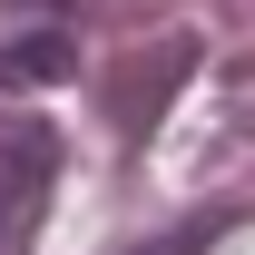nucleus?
<instances>
[{
	"instance_id": "1",
	"label": "nucleus",
	"mask_w": 255,
	"mask_h": 255,
	"mask_svg": "<svg viewBox=\"0 0 255 255\" xmlns=\"http://www.w3.org/2000/svg\"><path fill=\"white\" fill-rule=\"evenodd\" d=\"M49 177H59V137L39 118H10L0 128V255L30 246L39 206H49Z\"/></svg>"
},
{
	"instance_id": "2",
	"label": "nucleus",
	"mask_w": 255,
	"mask_h": 255,
	"mask_svg": "<svg viewBox=\"0 0 255 255\" xmlns=\"http://www.w3.org/2000/svg\"><path fill=\"white\" fill-rule=\"evenodd\" d=\"M39 79H69V39H59V30L0 39V89H39Z\"/></svg>"
},
{
	"instance_id": "3",
	"label": "nucleus",
	"mask_w": 255,
	"mask_h": 255,
	"mask_svg": "<svg viewBox=\"0 0 255 255\" xmlns=\"http://www.w3.org/2000/svg\"><path fill=\"white\" fill-rule=\"evenodd\" d=\"M206 236H216V216H196V226H177V236H167V246H147V255H196Z\"/></svg>"
},
{
	"instance_id": "4",
	"label": "nucleus",
	"mask_w": 255,
	"mask_h": 255,
	"mask_svg": "<svg viewBox=\"0 0 255 255\" xmlns=\"http://www.w3.org/2000/svg\"><path fill=\"white\" fill-rule=\"evenodd\" d=\"M20 10H59V0H20Z\"/></svg>"
}]
</instances>
